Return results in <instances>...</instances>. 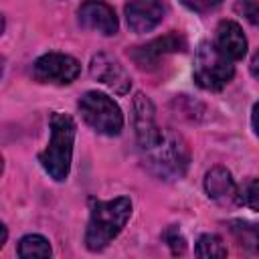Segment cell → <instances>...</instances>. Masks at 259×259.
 Masks as SVG:
<instances>
[{
  "instance_id": "16",
  "label": "cell",
  "mask_w": 259,
  "mask_h": 259,
  "mask_svg": "<svg viewBox=\"0 0 259 259\" xmlns=\"http://www.w3.org/2000/svg\"><path fill=\"white\" fill-rule=\"evenodd\" d=\"M196 257L214 259V257H227V247L219 235H202L194 249Z\"/></svg>"
},
{
  "instance_id": "13",
  "label": "cell",
  "mask_w": 259,
  "mask_h": 259,
  "mask_svg": "<svg viewBox=\"0 0 259 259\" xmlns=\"http://www.w3.org/2000/svg\"><path fill=\"white\" fill-rule=\"evenodd\" d=\"M217 47L231 61H239L247 55V38L241 26L233 20H223L217 28Z\"/></svg>"
},
{
  "instance_id": "20",
  "label": "cell",
  "mask_w": 259,
  "mask_h": 259,
  "mask_svg": "<svg viewBox=\"0 0 259 259\" xmlns=\"http://www.w3.org/2000/svg\"><path fill=\"white\" fill-rule=\"evenodd\" d=\"M184 6H188L194 12H208L212 8H217L223 0H180Z\"/></svg>"
},
{
  "instance_id": "14",
  "label": "cell",
  "mask_w": 259,
  "mask_h": 259,
  "mask_svg": "<svg viewBox=\"0 0 259 259\" xmlns=\"http://www.w3.org/2000/svg\"><path fill=\"white\" fill-rule=\"evenodd\" d=\"M229 229L233 233V237L237 239V243L251 251V253H259V223H249V221H231Z\"/></svg>"
},
{
  "instance_id": "11",
  "label": "cell",
  "mask_w": 259,
  "mask_h": 259,
  "mask_svg": "<svg viewBox=\"0 0 259 259\" xmlns=\"http://www.w3.org/2000/svg\"><path fill=\"white\" fill-rule=\"evenodd\" d=\"M164 18L162 0H130L125 4V20L134 32H150Z\"/></svg>"
},
{
  "instance_id": "5",
  "label": "cell",
  "mask_w": 259,
  "mask_h": 259,
  "mask_svg": "<svg viewBox=\"0 0 259 259\" xmlns=\"http://www.w3.org/2000/svg\"><path fill=\"white\" fill-rule=\"evenodd\" d=\"M79 111L87 125H91L97 134L117 136L123 127V115L119 105L99 91H87L79 99Z\"/></svg>"
},
{
  "instance_id": "4",
  "label": "cell",
  "mask_w": 259,
  "mask_h": 259,
  "mask_svg": "<svg viewBox=\"0 0 259 259\" xmlns=\"http://www.w3.org/2000/svg\"><path fill=\"white\" fill-rule=\"evenodd\" d=\"M235 75L233 61L212 42H200L194 57V81L208 91L223 89Z\"/></svg>"
},
{
  "instance_id": "10",
  "label": "cell",
  "mask_w": 259,
  "mask_h": 259,
  "mask_svg": "<svg viewBox=\"0 0 259 259\" xmlns=\"http://www.w3.org/2000/svg\"><path fill=\"white\" fill-rule=\"evenodd\" d=\"M77 14H79V24L89 30L101 32L105 36H111L117 32V26H119L117 16H115L113 8L101 0H85L79 6Z\"/></svg>"
},
{
  "instance_id": "9",
  "label": "cell",
  "mask_w": 259,
  "mask_h": 259,
  "mask_svg": "<svg viewBox=\"0 0 259 259\" xmlns=\"http://www.w3.org/2000/svg\"><path fill=\"white\" fill-rule=\"evenodd\" d=\"M184 49H186V38L180 32L172 30V32H168L164 36H158V38H154V40H150V42H146L142 47H136L130 53V57L142 69H152V67H156L160 63L162 57H166L170 53L184 51Z\"/></svg>"
},
{
  "instance_id": "6",
  "label": "cell",
  "mask_w": 259,
  "mask_h": 259,
  "mask_svg": "<svg viewBox=\"0 0 259 259\" xmlns=\"http://www.w3.org/2000/svg\"><path fill=\"white\" fill-rule=\"evenodd\" d=\"M81 71V65L77 59L71 55L63 53H47L34 61L32 73L34 79L40 83H57V85H67L77 79Z\"/></svg>"
},
{
  "instance_id": "3",
  "label": "cell",
  "mask_w": 259,
  "mask_h": 259,
  "mask_svg": "<svg viewBox=\"0 0 259 259\" xmlns=\"http://www.w3.org/2000/svg\"><path fill=\"white\" fill-rule=\"evenodd\" d=\"M148 164L150 168L164 180H174V178H182L188 166V148L184 144V140L166 130L162 134V140L146 152Z\"/></svg>"
},
{
  "instance_id": "2",
  "label": "cell",
  "mask_w": 259,
  "mask_h": 259,
  "mask_svg": "<svg viewBox=\"0 0 259 259\" xmlns=\"http://www.w3.org/2000/svg\"><path fill=\"white\" fill-rule=\"evenodd\" d=\"M73 140H75V121L67 113L55 111L51 115V140L47 150L38 156L47 174L63 182L71 170V156H73Z\"/></svg>"
},
{
  "instance_id": "17",
  "label": "cell",
  "mask_w": 259,
  "mask_h": 259,
  "mask_svg": "<svg viewBox=\"0 0 259 259\" xmlns=\"http://www.w3.org/2000/svg\"><path fill=\"white\" fill-rule=\"evenodd\" d=\"M239 202L253 210H259V178H247L239 186Z\"/></svg>"
},
{
  "instance_id": "1",
  "label": "cell",
  "mask_w": 259,
  "mask_h": 259,
  "mask_svg": "<svg viewBox=\"0 0 259 259\" xmlns=\"http://www.w3.org/2000/svg\"><path fill=\"white\" fill-rule=\"evenodd\" d=\"M132 214V200L117 196L113 200H95L85 231V247L89 251L105 249L125 227Z\"/></svg>"
},
{
  "instance_id": "21",
  "label": "cell",
  "mask_w": 259,
  "mask_h": 259,
  "mask_svg": "<svg viewBox=\"0 0 259 259\" xmlns=\"http://www.w3.org/2000/svg\"><path fill=\"white\" fill-rule=\"evenodd\" d=\"M251 123H253L255 134L259 136V101L253 105V111H251Z\"/></svg>"
},
{
  "instance_id": "12",
  "label": "cell",
  "mask_w": 259,
  "mask_h": 259,
  "mask_svg": "<svg viewBox=\"0 0 259 259\" xmlns=\"http://www.w3.org/2000/svg\"><path fill=\"white\" fill-rule=\"evenodd\" d=\"M204 190H206L208 198H212L214 202H219L223 206H231V204L239 202V188H237L231 172L223 166H214L206 172Z\"/></svg>"
},
{
  "instance_id": "7",
  "label": "cell",
  "mask_w": 259,
  "mask_h": 259,
  "mask_svg": "<svg viewBox=\"0 0 259 259\" xmlns=\"http://www.w3.org/2000/svg\"><path fill=\"white\" fill-rule=\"evenodd\" d=\"M134 130H136L138 144L144 152L152 150L162 140V134H164L156 123L154 103L144 93H136L134 97Z\"/></svg>"
},
{
  "instance_id": "19",
  "label": "cell",
  "mask_w": 259,
  "mask_h": 259,
  "mask_svg": "<svg viewBox=\"0 0 259 259\" xmlns=\"http://www.w3.org/2000/svg\"><path fill=\"white\" fill-rule=\"evenodd\" d=\"M164 239H166L168 245L172 247V253H182V251H184V239H182V235L178 233L176 227H170V229L164 233Z\"/></svg>"
},
{
  "instance_id": "22",
  "label": "cell",
  "mask_w": 259,
  "mask_h": 259,
  "mask_svg": "<svg viewBox=\"0 0 259 259\" xmlns=\"http://www.w3.org/2000/svg\"><path fill=\"white\" fill-rule=\"evenodd\" d=\"M251 75H253L255 79H259V49L255 51V55H253V59H251Z\"/></svg>"
},
{
  "instance_id": "8",
  "label": "cell",
  "mask_w": 259,
  "mask_h": 259,
  "mask_svg": "<svg viewBox=\"0 0 259 259\" xmlns=\"http://www.w3.org/2000/svg\"><path fill=\"white\" fill-rule=\"evenodd\" d=\"M89 73H91V77L95 81L103 83L105 87H109L117 95H125L130 91V87H132L130 73L123 69V65L115 57H111L107 53H97L91 59Z\"/></svg>"
},
{
  "instance_id": "15",
  "label": "cell",
  "mask_w": 259,
  "mask_h": 259,
  "mask_svg": "<svg viewBox=\"0 0 259 259\" xmlns=\"http://www.w3.org/2000/svg\"><path fill=\"white\" fill-rule=\"evenodd\" d=\"M18 257L32 259V257H51V245L42 235H26L18 243Z\"/></svg>"
},
{
  "instance_id": "18",
  "label": "cell",
  "mask_w": 259,
  "mask_h": 259,
  "mask_svg": "<svg viewBox=\"0 0 259 259\" xmlns=\"http://www.w3.org/2000/svg\"><path fill=\"white\" fill-rule=\"evenodd\" d=\"M235 8L251 24L259 26V0H237V6Z\"/></svg>"
}]
</instances>
